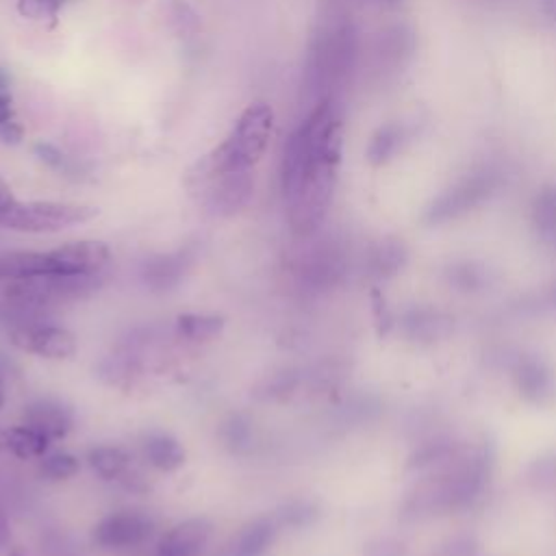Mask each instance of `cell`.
Returning a JSON list of instances; mask_svg holds the SVG:
<instances>
[{"label":"cell","mask_w":556,"mask_h":556,"mask_svg":"<svg viewBox=\"0 0 556 556\" xmlns=\"http://www.w3.org/2000/svg\"><path fill=\"white\" fill-rule=\"evenodd\" d=\"M33 150H35V156L43 165H48L50 169H54V172H59L67 178H80L83 176L80 165L76 161H72L67 154H63L59 148H54L50 143H37Z\"/></svg>","instance_id":"cell-30"},{"label":"cell","mask_w":556,"mask_h":556,"mask_svg":"<svg viewBox=\"0 0 556 556\" xmlns=\"http://www.w3.org/2000/svg\"><path fill=\"white\" fill-rule=\"evenodd\" d=\"M7 404V382H4V363L0 356V408Z\"/></svg>","instance_id":"cell-37"},{"label":"cell","mask_w":556,"mask_h":556,"mask_svg":"<svg viewBox=\"0 0 556 556\" xmlns=\"http://www.w3.org/2000/svg\"><path fill=\"white\" fill-rule=\"evenodd\" d=\"M156 534V519L146 510L122 508L104 515L91 530V543L104 552H126L146 545Z\"/></svg>","instance_id":"cell-8"},{"label":"cell","mask_w":556,"mask_h":556,"mask_svg":"<svg viewBox=\"0 0 556 556\" xmlns=\"http://www.w3.org/2000/svg\"><path fill=\"white\" fill-rule=\"evenodd\" d=\"M365 556H406V547L395 536H376L365 545Z\"/></svg>","instance_id":"cell-33"},{"label":"cell","mask_w":556,"mask_h":556,"mask_svg":"<svg viewBox=\"0 0 556 556\" xmlns=\"http://www.w3.org/2000/svg\"><path fill=\"white\" fill-rule=\"evenodd\" d=\"M280 526L274 515L256 517L248 521L232 539L228 556H265L276 541Z\"/></svg>","instance_id":"cell-18"},{"label":"cell","mask_w":556,"mask_h":556,"mask_svg":"<svg viewBox=\"0 0 556 556\" xmlns=\"http://www.w3.org/2000/svg\"><path fill=\"white\" fill-rule=\"evenodd\" d=\"M211 534L213 526L206 517H189L161 534L152 556H202Z\"/></svg>","instance_id":"cell-14"},{"label":"cell","mask_w":556,"mask_h":556,"mask_svg":"<svg viewBox=\"0 0 556 556\" xmlns=\"http://www.w3.org/2000/svg\"><path fill=\"white\" fill-rule=\"evenodd\" d=\"M504 182V172L497 165H480L452 182L447 189H443L426 208L424 219L426 224H443L450 219H456L473 208H478L482 202H486L491 195L497 193V189Z\"/></svg>","instance_id":"cell-5"},{"label":"cell","mask_w":556,"mask_h":556,"mask_svg":"<svg viewBox=\"0 0 556 556\" xmlns=\"http://www.w3.org/2000/svg\"><path fill=\"white\" fill-rule=\"evenodd\" d=\"M87 465L91 467V471L106 480V482H122L128 489H132L135 478V458L132 454L122 447V445H113V443H104V445H96L87 452Z\"/></svg>","instance_id":"cell-16"},{"label":"cell","mask_w":556,"mask_h":556,"mask_svg":"<svg viewBox=\"0 0 556 556\" xmlns=\"http://www.w3.org/2000/svg\"><path fill=\"white\" fill-rule=\"evenodd\" d=\"M545 300H547V304L556 311V282L549 287V291H547V298H545Z\"/></svg>","instance_id":"cell-38"},{"label":"cell","mask_w":556,"mask_h":556,"mask_svg":"<svg viewBox=\"0 0 556 556\" xmlns=\"http://www.w3.org/2000/svg\"><path fill=\"white\" fill-rule=\"evenodd\" d=\"M24 137V128L15 117L13 96L9 89V74L0 67V141L2 143H20Z\"/></svg>","instance_id":"cell-27"},{"label":"cell","mask_w":556,"mask_h":556,"mask_svg":"<svg viewBox=\"0 0 556 556\" xmlns=\"http://www.w3.org/2000/svg\"><path fill=\"white\" fill-rule=\"evenodd\" d=\"M48 254H50L52 276H63V278L98 276L111 261V248L98 239L67 241L48 250Z\"/></svg>","instance_id":"cell-11"},{"label":"cell","mask_w":556,"mask_h":556,"mask_svg":"<svg viewBox=\"0 0 556 556\" xmlns=\"http://www.w3.org/2000/svg\"><path fill=\"white\" fill-rule=\"evenodd\" d=\"M274 128V111L254 102L237 117L230 132L211 152L200 156L187 176H213L250 172L265 154Z\"/></svg>","instance_id":"cell-4"},{"label":"cell","mask_w":556,"mask_h":556,"mask_svg":"<svg viewBox=\"0 0 556 556\" xmlns=\"http://www.w3.org/2000/svg\"><path fill=\"white\" fill-rule=\"evenodd\" d=\"M276 521L280 528H308L317 521L319 517V508L315 502L311 500H291L287 504H282L276 513H274Z\"/></svg>","instance_id":"cell-28"},{"label":"cell","mask_w":556,"mask_h":556,"mask_svg":"<svg viewBox=\"0 0 556 556\" xmlns=\"http://www.w3.org/2000/svg\"><path fill=\"white\" fill-rule=\"evenodd\" d=\"M80 471V458L74 456L72 452H48L46 456L39 458V473L46 480L52 482H63L74 478Z\"/></svg>","instance_id":"cell-29"},{"label":"cell","mask_w":556,"mask_h":556,"mask_svg":"<svg viewBox=\"0 0 556 556\" xmlns=\"http://www.w3.org/2000/svg\"><path fill=\"white\" fill-rule=\"evenodd\" d=\"M9 343L22 352L48 361H67L78 350V341L72 330L41 319H26L13 324L9 328Z\"/></svg>","instance_id":"cell-9"},{"label":"cell","mask_w":556,"mask_h":556,"mask_svg":"<svg viewBox=\"0 0 556 556\" xmlns=\"http://www.w3.org/2000/svg\"><path fill=\"white\" fill-rule=\"evenodd\" d=\"M7 556H26V554H24V552H22V549H17V547H13V549H11V552H9V554H7Z\"/></svg>","instance_id":"cell-40"},{"label":"cell","mask_w":556,"mask_h":556,"mask_svg":"<svg viewBox=\"0 0 556 556\" xmlns=\"http://www.w3.org/2000/svg\"><path fill=\"white\" fill-rule=\"evenodd\" d=\"M363 2H380V4H393L397 0H363Z\"/></svg>","instance_id":"cell-41"},{"label":"cell","mask_w":556,"mask_h":556,"mask_svg":"<svg viewBox=\"0 0 556 556\" xmlns=\"http://www.w3.org/2000/svg\"><path fill=\"white\" fill-rule=\"evenodd\" d=\"M17 202L15 193L11 191V187L0 178V222L7 217V213L11 211V206Z\"/></svg>","instance_id":"cell-35"},{"label":"cell","mask_w":556,"mask_h":556,"mask_svg":"<svg viewBox=\"0 0 556 556\" xmlns=\"http://www.w3.org/2000/svg\"><path fill=\"white\" fill-rule=\"evenodd\" d=\"M358 54V33L354 22L339 11L324 13L308 41L304 65V96L315 106L337 98L348 85Z\"/></svg>","instance_id":"cell-3"},{"label":"cell","mask_w":556,"mask_h":556,"mask_svg":"<svg viewBox=\"0 0 556 556\" xmlns=\"http://www.w3.org/2000/svg\"><path fill=\"white\" fill-rule=\"evenodd\" d=\"M67 0H17V13L28 20H54Z\"/></svg>","instance_id":"cell-32"},{"label":"cell","mask_w":556,"mask_h":556,"mask_svg":"<svg viewBox=\"0 0 556 556\" xmlns=\"http://www.w3.org/2000/svg\"><path fill=\"white\" fill-rule=\"evenodd\" d=\"M491 458L486 443H460L447 460L417 476L402 504V515L406 519H428L471 506L489 480Z\"/></svg>","instance_id":"cell-2"},{"label":"cell","mask_w":556,"mask_h":556,"mask_svg":"<svg viewBox=\"0 0 556 556\" xmlns=\"http://www.w3.org/2000/svg\"><path fill=\"white\" fill-rule=\"evenodd\" d=\"M400 330L406 339L417 341V343H432L450 334L452 330V319L430 306H413L402 313L400 317Z\"/></svg>","instance_id":"cell-17"},{"label":"cell","mask_w":556,"mask_h":556,"mask_svg":"<svg viewBox=\"0 0 556 556\" xmlns=\"http://www.w3.org/2000/svg\"><path fill=\"white\" fill-rule=\"evenodd\" d=\"M371 308H374V319H376L380 332H387L393 326V313L389 311L384 298L376 289L371 291Z\"/></svg>","instance_id":"cell-34"},{"label":"cell","mask_w":556,"mask_h":556,"mask_svg":"<svg viewBox=\"0 0 556 556\" xmlns=\"http://www.w3.org/2000/svg\"><path fill=\"white\" fill-rule=\"evenodd\" d=\"M406 245L397 237H382L367 250L365 267L376 280H387L395 276L406 263Z\"/></svg>","instance_id":"cell-21"},{"label":"cell","mask_w":556,"mask_h":556,"mask_svg":"<svg viewBox=\"0 0 556 556\" xmlns=\"http://www.w3.org/2000/svg\"><path fill=\"white\" fill-rule=\"evenodd\" d=\"M11 539V523L7 519V515L0 510V547H4Z\"/></svg>","instance_id":"cell-36"},{"label":"cell","mask_w":556,"mask_h":556,"mask_svg":"<svg viewBox=\"0 0 556 556\" xmlns=\"http://www.w3.org/2000/svg\"><path fill=\"white\" fill-rule=\"evenodd\" d=\"M445 280L456 291L476 293V291H482L484 287H489L491 274L484 265H480L476 261H458L445 269Z\"/></svg>","instance_id":"cell-26"},{"label":"cell","mask_w":556,"mask_h":556,"mask_svg":"<svg viewBox=\"0 0 556 556\" xmlns=\"http://www.w3.org/2000/svg\"><path fill=\"white\" fill-rule=\"evenodd\" d=\"M187 185L198 195L202 208L213 217H230L239 213L254 191L250 172L187 176Z\"/></svg>","instance_id":"cell-7"},{"label":"cell","mask_w":556,"mask_h":556,"mask_svg":"<svg viewBox=\"0 0 556 556\" xmlns=\"http://www.w3.org/2000/svg\"><path fill=\"white\" fill-rule=\"evenodd\" d=\"M98 215L96 206L74 204V202H52V200H17L7 217L0 222L2 228L17 232H61L80 224L91 222Z\"/></svg>","instance_id":"cell-6"},{"label":"cell","mask_w":556,"mask_h":556,"mask_svg":"<svg viewBox=\"0 0 556 556\" xmlns=\"http://www.w3.org/2000/svg\"><path fill=\"white\" fill-rule=\"evenodd\" d=\"M176 334L191 343H206L222 337L226 321L213 313H182L176 317Z\"/></svg>","instance_id":"cell-25"},{"label":"cell","mask_w":556,"mask_h":556,"mask_svg":"<svg viewBox=\"0 0 556 556\" xmlns=\"http://www.w3.org/2000/svg\"><path fill=\"white\" fill-rule=\"evenodd\" d=\"M532 226L539 241L556 252V187L545 185L532 202Z\"/></svg>","instance_id":"cell-23"},{"label":"cell","mask_w":556,"mask_h":556,"mask_svg":"<svg viewBox=\"0 0 556 556\" xmlns=\"http://www.w3.org/2000/svg\"><path fill=\"white\" fill-rule=\"evenodd\" d=\"M513 382L519 395L534 406H552L556 400L554 369L539 356H519L513 365Z\"/></svg>","instance_id":"cell-12"},{"label":"cell","mask_w":556,"mask_h":556,"mask_svg":"<svg viewBox=\"0 0 556 556\" xmlns=\"http://www.w3.org/2000/svg\"><path fill=\"white\" fill-rule=\"evenodd\" d=\"M22 424L41 432L46 439L61 441L74 428V410L63 400L43 395L30 400L22 410Z\"/></svg>","instance_id":"cell-13"},{"label":"cell","mask_w":556,"mask_h":556,"mask_svg":"<svg viewBox=\"0 0 556 556\" xmlns=\"http://www.w3.org/2000/svg\"><path fill=\"white\" fill-rule=\"evenodd\" d=\"M52 441L26 424L9 426L0 430V450L20 460H39L50 452Z\"/></svg>","instance_id":"cell-20"},{"label":"cell","mask_w":556,"mask_h":556,"mask_svg":"<svg viewBox=\"0 0 556 556\" xmlns=\"http://www.w3.org/2000/svg\"><path fill=\"white\" fill-rule=\"evenodd\" d=\"M341 146L343 117L337 98L311 106L285 143L280 189L289 228L300 239L317 235L330 211Z\"/></svg>","instance_id":"cell-1"},{"label":"cell","mask_w":556,"mask_h":556,"mask_svg":"<svg viewBox=\"0 0 556 556\" xmlns=\"http://www.w3.org/2000/svg\"><path fill=\"white\" fill-rule=\"evenodd\" d=\"M191 258H193L191 250H187V248L165 252V254H154L143 261L141 280L148 289H152L156 293L172 291L185 280V276L191 267Z\"/></svg>","instance_id":"cell-15"},{"label":"cell","mask_w":556,"mask_h":556,"mask_svg":"<svg viewBox=\"0 0 556 556\" xmlns=\"http://www.w3.org/2000/svg\"><path fill=\"white\" fill-rule=\"evenodd\" d=\"M413 137V128L404 122H389L380 126L367 146V161L371 165L389 163Z\"/></svg>","instance_id":"cell-22"},{"label":"cell","mask_w":556,"mask_h":556,"mask_svg":"<svg viewBox=\"0 0 556 556\" xmlns=\"http://www.w3.org/2000/svg\"><path fill=\"white\" fill-rule=\"evenodd\" d=\"M348 261L345 250L337 239H317L298 256L295 274L306 289L324 291L341 282Z\"/></svg>","instance_id":"cell-10"},{"label":"cell","mask_w":556,"mask_h":556,"mask_svg":"<svg viewBox=\"0 0 556 556\" xmlns=\"http://www.w3.org/2000/svg\"><path fill=\"white\" fill-rule=\"evenodd\" d=\"M141 454L150 467H154L156 471H163V473L178 471L187 460V452H185L182 443L176 437H172L169 432H161V430L143 434Z\"/></svg>","instance_id":"cell-19"},{"label":"cell","mask_w":556,"mask_h":556,"mask_svg":"<svg viewBox=\"0 0 556 556\" xmlns=\"http://www.w3.org/2000/svg\"><path fill=\"white\" fill-rule=\"evenodd\" d=\"M415 48V37L408 28L404 26H393L387 28L384 33H380L378 37V46H376V56H378V65L382 67H391L395 70L397 65L402 67L406 59H410Z\"/></svg>","instance_id":"cell-24"},{"label":"cell","mask_w":556,"mask_h":556,"mask_svg":"<svg viewBox=\"0 0 556 556\" xmlns=\"http://www.w3.org/2000/svg\"><path fill=\"white\" fill-rule=\"evenodd\" d=\"M543 4H545V11L556 20V0H543Z\"/></svg>","instance_id":"cell-39"},{"label":"cell","mask_w":556,"mask_h":556,"mask_svg":"<svg viewBox=\"0 0 556 556\" xmlns=\"http://www.w3.org/2000/svg\"><path fill=\"white\" fill-rule=\"evenodd\" d=\"M250 437H252V426L243 415H230L222 426V439L235 452L250 445Z\"/></svg>","instance_id":"cell-31"}]
</instances>
